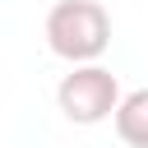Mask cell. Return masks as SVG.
Returning <instances> with one entry per match:
<instances>
[{"mask_svg":"<svg viewBox=\"0 0 148 148\" xmlns=\"http://www.w3.org/2000/svg\"><path fill=\"white\" fill-rule=\"evenodd\" d=\"M46 46L69 65H88L111 46V14L97 0H56L46 14Z\"/></svg>","mask_w":148,"mask_h":148,"instance_id":"6da1fadb","label":"cell"},{"mask_svg":"<svg viewBox=\"0 0 148 148\" xmlns=\"http://www.w3.org/2000/svg\"><path fill=\"white\" fill-rule=\"evenodd\" d=\"M56 102H60L65 120H74V125H102V120H111L116 106H120V83H116V74H111L106 65L88 60V65H74V69L60 79Z\"/></svg>","mask_w":148,"mask_h":148,"instance_id":"7a4b0ae2","label":"cell"},{"mask_svg":"<svg viewBox=\"0 0 148 148\" xmlns=\"http://www.w3.org/2000/svg\"><path fill=\"white\" fill-rule=\"evenodd\" d=\"M111 120H116V134H120V143H130V148H148V88H134V92H125Z\"/></svg>","mask_w":148,"mask_h":148,"instance_id":"3957f363","label":"cell"}]
</instances>
